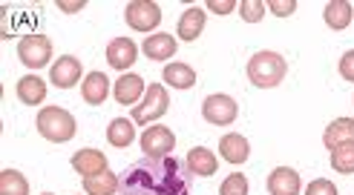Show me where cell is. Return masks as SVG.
<instances>
[{
	"label": "cell",
	"instance_id": "cell-1",
	"mask_svg": "<svg viewBox=\"0 0 354 195\" xmlns=\"http://www.w3.org/2000/svg\"><path fill=\"white\" fill-rule=\"evenodd\" d=\"M193 178L182 158H141L121 175V195H190Z\"/></svg>",
	"mask_w": 354,
	"mask_h": 195
},
{
	"label": "cell",
	"instance_id": "cell-2",
	"mask_svg": "<svg viewBox=\"0 0 354 195\" xmlns=\"http://www.w3.org/2000/svg\"><path fill=\"white\" fill-rule=\"evenodd\" d=\"M288 72V63L279 52H257V55L248 61V81H251L257 90H274L282 83Z\"/></svg>",
	"mask_w": 354,
	"mask_h": 195
},
{
	"label": "cell",
	"instance_id": "cell-3",
	"mask_svg": "<svg viewBox=\"0 0 354 195\" xmlns=\"http://www.w3.org/2000/svg\"><path fill=\"white\" fill-rule=\"evenodd\" d=\"M35 123H38V132L49 144H66V141H73L78 132L75 118L69 115L64 106H44L38 118H35Z\"/></svg>",
	"mask_w": 354,
	"mask_h": 195
},
{
	"label": "cell",
	"instance_id": "cell-4",
	"mask_svg": "<svg viewBox=\"0 0 354 195\" xmlns=\"http://www.w3.org/2000/svg\"><path fill=\"white\" fill-rule=\"evenodd\" d=\"M167 110H170V95L165 90V83H150L145 98H141V103L133 106V121L145 127V123H150V121H158Z\"/></svg>",
	"mask_w": 354,
	"mask_h": 195
},
{
	"label": "cell",
	"instance_id": "cell-5",
	"mask_svg": "<svg viewBox=\"0 0 354 195\" xmlns=\"http://www.w3.org/2000/svg\"><path fill=\"white\" fill-rule=\"evenodd\" d=\"M239 115V106L231 95H207L202 101V118L207 123H214V127H227V123H234Z\"/></svg>",
	"mask_w": 354,
	"mask_h": 195
},
{
	"label": "cell",
	"instance_id": "cell-6",
	"mask_svg": "<svg viewBox=\"0 0 354 195\" xmlns=\"http://www.w3.org/2000/svg\"><path fill=\"white\" fill-rule=\"evenodd\" d=\"M17 55L29 69H41L52 58V41L46 34H24L21 43H17Z\"/></svg>",
	"mask_w": 354,
	"mask_h": 195
},
{
	"label": "cell",
	"instance_id": "cell-7",
	"mask_svg": "<svg viewBox=\"0 0 354 195\" xmlns=\"http://www.w3.org/2000/svg\"><path fill=\"white\" fill-rule=\"evenodd\" d=\"M124 17H127V26L136 32H153L158 23H162V9L150 0H133L124 9Z\"/></svg>",
	"mask_w": 354,
	"mask_h": 195
},
{
	"label": "cell",
	"instance_id": "cell-8",
	"mask_svg": "<svg viewBox=\"0 0 354 195\" xmlns=\"http://www.w3.org/2000/svg\"><path fill=\"white\" fill-rule=\"evenodd\" d=\"M176 147V135L167 127H147L141 132V150L147 152V158H165Z\"/></svg>",
	"mask_w": 354,
	"mask_h": 195
},
{
	"label": "cell",
	"instance_id": "cell-9",
	"mask_svg": "<svg viewBox=\"0 0 354 195\" xmlns=\"http://www.w3.org/2000/svg\"><path fill=\"white\" fill-rule=\"evenodd\" d=\"M49 81L52 86H58V90H73V86L81 81V61L73 58V55H64L55 61L49 72Z\"/></svg>",
	"mask_w": 354,
	"mask_h": 195
},
{
	"label": "cell",
	"instance_id": "cell-10",
	"mask_svg": "<svg viewBox=\"0 0 354 195\" xmlns=\"http://www.w3.org/2000/svg\"><path fill=\"white\" fill-rule=\"evenodd\" d=\"M303 181H299V172L291 167H277L268 175V192L271 195H299Z\"/></svg>",
	"mask_w": 354,
	"mask_h": 195
},
{
	"label": "cell",
	"instance_id": "cell-11",
	"mask_svg": "<svg viewBox=\"0 0 354 195\" xmlns=\"http://www.w3.org/2000/svg\"><path fill=\"white\" fill-rule=\"evenodd\" d=\"M73 170L81 172L84 178H93V175H101L104 170H107V155L93 150V147H86V150H78L73 155Z\"/></svg>",
	"mask_w": 354,
	"mask_h": 195
},
{
	"label": "cell",
	"instance_id": "cell-12",
	"mask_svg": "<svg viewBox=\"0 0 354 195\" xmlns=\"http://www.w3.org/2000/svg\"><path fill=\"white\" fill-rule=\"evenodd\" d=\"M136 58H138V46L130 38L110 41V46H107V63L113 69H118V72H121V69H130L136 63Z\"/></svg>",
	"mask_w": 354,
	"mask_h": 195
},
{
	"label": "cell",
	"instance_id": "cell-13",
	"mask_svg": "<svg viewBox=\"0 0 354 195\" xmlns=\"http://www.w3.org/2000/svg\"><path fill=\"white\" fill-rule=\"evenodd\" d=\"M141 52L150 58V61H167L176 55V38L167 32H156V34H147L145 43H141Z\"/></svg>",
	"mask_w": 354,
	"mask_h": 195
},
{
	"label": "cell",
	"instance_id": "cell-14",
	"mask_svg": "<svg viewBox=\"0 0 354 195\" xmlns=\"http://www.w3.org/2000/svg\"><path fill=\"white\" fill-rule=\"evenodd\" d=\"M219 155L225 158L227 164H245L248 158H251V144H248V138L239 135V132H231L219 141Z\"/></svg>",
	"mask_w": 354,
	"mask_h": 195
},
{
	"label": "cell",
	"instance_id": "cell-15",
	"mask_svg": "<svg viewBox=\"0 0 354 195\" xmlns=\"http://www.w3.org/2000/svg\"><path fill=\"white\" fill-rule=\"evenodd\" d=\"M205 21H207L205 9H199V6H190V9H185V12H182V17H179V26H176V34H179V38H182L185 43L196 41L199 34H202V29H205Z\"/></svg>",
	"mask_w": 354,
	"mask_h": 195
},
{
	"label": "cell",
	"instance_id": "cell-16",
	"mask_svg": "<svg viewBox=\"0 0 354 195\" xmlns=\"http://www.w3.org/2000/svg\"><path fill=\"white\" fill-rule=\"evenodd\" d=\"M323 144L326 150H337L343 144H354V118H337L326 127L323 135Z\"/></svg>",
	"mask_w": 354,
	"mask_h": 195
},
{
	"label": "cell",
	"instance_id": "cell-17",
	"mask_svg": "<svg viewBox=\"0 0 354 195\" xmlns=\"http://www.w3.org/2000/svg\"><path fill=\"white\" fill-rule=\"evenodd\" d=\"M141 92H147L141 75H121L115 81V101L124 106H136L141 101Z\"/></svg>",
	"mask_w": 354,
	"mask_h": 195
},
{
	"label": "cell",
	"instance_id": "cell-18",
	"mask_svg": "<svg viewBox=\"0 0 354 195\" xmlns=\"http://www.w3.org/2000/svg\"><path fill=\"white\" fill-rule=\"evenodd\" d=\"M81 95H84L86 103L101 106L104 101H107V95H110V81H107V75H104V72H90V75L84 78V83H81Z\"/></svg>",
	"mask_w": 354,
	"mask_h": 195
},
{
	"label": "cell",
	"instance_id": "cell-19",
	"mask_svg": "<svg viewBox=\"0 0 354 195\" xmlns=\"http://www.w3.org/2000/svg\"><path fill=\"white\" fill-rule=\"evenodd\" d=\"M185 161H187L190 172H193V175H202V178H210V175L216 172V167H219L216 155L210 152V150H205V147H193V150L187 152Z\"/></svg>",
	"mask_w": 354,
	"mask_h": 195
},
{
	"label": "cell",
	"instance_id": "cell-20",
	"mask_svg": "<svg viewBox=\"0 0 354 195\" xmlns=\"http://www.w3.org/2000/svg\"><path fill=\"white\" fill-rule=\"evenodd\" d=\"M162 81L167 86H173V90H193V86H196V72H193V66H187V63H167Z\"/></svg>",
	"mask_w": 354,
	"mask_h": 195
},
{
	"label": "cell",
	"instance_id": "cell-21",
	"mask_svg": "<svg viewBox=\"0 0 354 195\" xmlns=\"http://www.w3.org/2000/svg\"><path fill=\"white\" fill-rule=\"evenodd\" d=\"M323 21L334 32L348 29V23H351V3H348V0H331V3H326V9H323Z\"/></svg>",
	"mask_w": 354,
	"mask_h": 195
},
{
	"label": "cell",
	"instance_id": "cell-22",
	"mask_svg": "<svg viewBox=\"0 0 354 195\" xmlns=\"http://www.w3.org/2000/svg\"><path fill=\"white\" fill-rule=\"evenodd\" d=\"M17 98H21L26 106H35V103H44L46 98V81L38 78V75H26L17 81Z\"/></svg>",
	"mask_w": 354,
	"mask_h": 195
},
{
	"label": "cell",
	"instance_id": "cell-23",
	"mask_svg": "<svg viewBox=\"0 0 354 195\" xmlns=\"http://www.w3.org/2000/svg\"><path fill=\"white\" fill-rule=\"evenodd\" d=\"M118 189H121V178L110 170H104L101 175H93V178H84L86 195H115Z\"/></svg>",
	"mask_w": 354,
	"mask_h": 195
},
{
	"label": "cell",
	"instance_id": "cell-24",
	"mask_svg": "<svg viewBox=\"0 0 354 195\" xmlns=\"http://www.w3.org/2000/svg\"><path fill=\"white\" fill-rule=\"evenodd\" d=\"M133 118H115L110 121V127H107V141L113 147L124 150V147H130L133 141H136V127H133Z\"/></svg>",
	"mask_w": 354,
	"mask_h": 195
},
{
	"label": "cell",
	"instance_id": "cell-25",
	"mask_svg": "<svg viewBox=\"0 0 354 195\" xmlns=\"http://www.w3.org/2000/svg\"><path fill=\"white\" fill-rule=\"evenodd\" d=\"M0 195H29L26 175L17 170H3L0 172Z\"/></svg>",
	"mask_w": 354,
	"mask_h": 195
},
{
	"label": "cell",
	"instance_id": "cell-26",
	"mask_svg": "<svg viewBox=\"0 0 354 195\" xmlns=\"http://www.w3.org/2000/svg\"><path fill=\"white\" fill-rule=\"evenodd\" d=\"M331 167L343 175H351L354 172V144H343L337 150H331Z\"/></svg>",
	"mask_w": 354,
	"mask_h": 195
},
{
	"label": "cell",
	"instance_id": "cell-27",
	"mask_svg": "<svg viewBox=\"0 0 354 195\" xmlns=\"http://www.w3.org/2000/svg\"><path fill=\"white\" fill-rule=\"evenodd\" d=\"M219 195H248V178L242 172L227 175V178L222 181V187H219Z\"/></svg>",
	"mask_w": 354,
	"mask_h": 195
},
{
	"label": "cell",
	"instance_id": "cell-28",
	"mask_svg": "<svg viewBox=\"0 0 354 195\" xmlns=\"http://www.w3.org/2000/svg\"><path fill=\"white\" fill-rule=\"evenodd\" d=\"M239 14L245 23H259L262 14H265V3H259V0H242L239 3Z\"/></svg>",
	"mask_w": 354,
	"mask_h": 195
},
{
	"label": "cell",
	"instance_id": "cell-29",
	"mask_svg": "<svg viewBox=\"0 0 354 195\" xmlns=\"http://www.w3.org/2000/svg\"><path fill=\"white\" fill-rule=\"evenodd\" d=\"M306 195H337V187L326 178H314L308 187H306Z\"/></svg>",
	"mask_w": 354,
	"mask_h": 195
},
{
	"label": "cell",
	"instance_id": "cell-30",
	"mask_svg": "<svg viewBox=\"0 0 354 195\" xmlns=\"http://www.w3.org/2000/svg\"><path fill=\"white\" fill-rule=\"evenodd\" d=\"M268 9L277 14V17H288L297 12V0H274V3H268Z\"/></svg>",
	"mask_w": 354,
	"mask_h": 195
},
{
	"label": "cell",
	"instance_id": "cell-31",
	"mask_svg": "<svg viewBox=\"0 0 354 195\" xmlns=\"http://www.w3.org/2000/svg\"><path fill=\"white\" fill-rule=\"evenodd\" d=\"M207 9L216 12V14H227V12L239 9V3H236V0H207Z\"/></svg>",
	"mask_w": 354,
	"mask_h": 195
},
{
	"label": "cell",
	"instance_id": "cell-32",
	"mask_svg": "<svg viewBox=\"0 0 354 195\" xmlns=\"http://www.w3.org/2000/svg\"><path fill=\"white\" fill-rule=\"evenodd\" d=\"M340 75H343L346 81H351V83H354V49H351V52H346V55L340 58Z\"/></svg>",
	"mask_w": 354,
	"mask_h": 195
},
{
	"label": "cell",
	"instance_id": "cell-33",
	"mask_svg": "<svg viewBox=\"0 0 354 195\" xmlns=\"http://www.w3.org/2000/svg\"><path fill=\"white\" fill-rule=\"evenodd\" d=\"M64 12H69V14H73V12H78V9H84V3H64V0H61V3H58Z\"/></svg>",
	"mask_w": 354,
	"mask_h": 195
},
{
	"label": "cell",
	"instance_id": "cell-34",
	"mask_svg": "<svg viewBox=\"0 0 354 195\" xmlns=\"http://www.w3.org/2000/svg\"><path fill=\"white\" fill-rule=\"evenodd\" d=\"M44 195H52V192H44Z\"/></svg>",
	"mask_w": 354,
	"mask_h": 195
}]
</instances>
